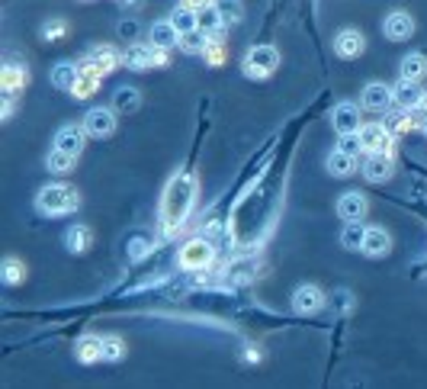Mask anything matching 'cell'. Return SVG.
I'll return each mask as SVG.
<instances>
[{"label":"cell","mask_w":427,"mask_h":389,"mask_svg":"<svg viewBox=\"0 0 427 389\" xmlns=\"http://www.w3.org/2000/svg\"><path fill=\"white\" fill-rule=\"evenodd\" d=\"M196 200V177L190 171H180L174 174L168 193L161 200V228L164 232H177L183 222L190 219V209H193Z\"/></svg>","instance_id":"6da1fadb"},{"label":"cell","mask_w":427,"mask_h":389,"mask_svg":"<svg viewBox=\"0 0 427 389\" xmlns=\"http://www.w3.org/2000/svg\"><path fill=\"white\" fill-rule=\"evenodd\" d=\"M39 209L46 216H65V213H74V209L81 206V196L74 187H61V183H52V187H46L39 193Z\"/></svg>","instance_id":"7a4b0ae2"},{"label":"cell","mask_w":427,"mask_h":389,"mask_svg":"<svg viewBox=\"0 0 427 389\" xmlns=\"http://www.w3.org/2000/svg\"><path fill=\"white\" fill-rule=\"evenodd\" d=\"M277 65H279V52L273 46H254L251 52H247V59H245V74L247 78H254V81H260V78H270L273 71H277Z\"/></svg>","instance_id":"3957f363"},{"label":"cell","mask_w":427,"mask_h":389,"mask_svg":"<svg viewBox=\"0 0 427 389\" xmlns=\"http://www.w3.org/2000/svg\"><path fill=\"white\" fill-rule=\"evenodd\" d=\"M123 61H125V68H132V71H148V68L168 65V55L148 42V46H129L123 55Z\"/></svg>","instance_id":"277c9868"},{"label":"cell","mask_w":427,"mask_h":389,"mask_svg":"<svg viewBox=\"0 0 427 389\" xmlns=\"http://www.w3.org/2000/svg\"><path fill=\"white\" fill-rule=\"evenodd\" d=\"M212 261H215L212 245H206L202 238H193L180 248V267H187V271H206Z\"/></svg>","instance_id":"5b68a950"},{"label":"cell","mask_w":427,"mask_h":389,"mask_svg":"<svg viewBox=\"0 0 427 389\" xmlns=\"http://www.w3.org/2000/svg\"><path fill=\"white\" fill-rule=\"evenodd\" d=\"M395 171V161L389 151H366V158H363V177L373 183H382L389 181Z\"/></svg>","instance_id":"8992f818"},{"label":"cell","mask_w":427,"mask_h":389,"mask_svg":"<svg viewBox=\"0 0 427 389\" xmlns=\"http://www.w3.org/2000/svg\"><path fill=\"white\" fill-rule=\"evenodd\" d=\"M116 61H119L116 49H110V46H93L91 52L84 55V61H81L78 68H84V71H93V74H100V78H103L106 71H113V68H116Z\"/></svg>","instance_id":"52a82bcc"},{"label":"cell","mask_w":427,"mask_h":389,"mask_svg":"<svg viewBox=\"0 0 427 389\" xmlns=\"http://www.w3.org/2000/svg\"><path fill=\"white\" fill-rule=\"evenodd\" d=\"M84 129L87 136H113V129H116V110H106V106H97V110L87 113L84 119Z\"/></svg>","instance_id":"ba28073f"},{"label":"cell","mask_w":427,"mask_h":389,"mask_svg":"<svg viewBox=\"0 0 427 389\" xmlns=\"http://www.w3.org/2000/svg\"><path fill=\"white\" fill-rule=\"evenodd\" d=\"M382 33H386V39H392V42H405V39H411V33H414V20L405 14V10H395V14L386 16Z\"/></svg>","instance_id":"9c48e42d"},{"label":"cell","mask_w":427,"mask_h":389,"mask_svg":"<svg viewBox=\"0 0 427 389\" xmlns=\"http://www.w3.org/2000/svg\"><path fill=\"white\" fill-rule=\"evenodd\" d=\"M324 303V293L318 290V286L312 283H302L296 293H292V309L302 312V315H312V312H318Z\"/></svg>","instance_id":"30bf717a"},{"label":"cell","mask_w":427,"mask_h":389,"mask_svg":"<svg viewBox=\"0 0 427 389\" xmlns=\"http://www.w3.org/2000/svg\"><path fill=\"white\" fill-rule=\"evenodd\" d=\"M360 138H363V148L366 151H392V136H389V129L379 123L360 126Z\"/></svg>","instance_id":"8fae6325"},{"label":"cell","mask_w":427,"mask_h":389,"mask_svg":"<svg viewBox=\"0 0 427 389\" xmlns=\"http://www.w3.org/2000/svg\"><path fill=\"white\" fill-rule=\"evenodd\" d=\"M363 49H366V39H363L356 29H344V33H337L334 52L341 55V59H356V55H363Z\"/></svg>","instance_id":"7c38bea8"},{"label":"cell","mask_w":427,"mask_h":389,"mask_svg":"<svg viewBox=\"0 0 427 389\" xmlns=\"http://www.w3.org/2000/svg\"><path fill=\"white\" fill-rule=\"evenodd\" d=\"M331 123H334V129L341 132V136H347V132H360V110H356L354 103H341L334 106V116H331Z\"/></svg>","instance_id":"4fadbf2b"},{"label":"cell","mask_w":427,"mask_h":389,"mask_svg":"<svg viewBox=\"0 0 427 389\" xmlns=\"http://www.w3.org/2000/svg\"><path fill=\"white\" fill-rule=\"evenodd\" d=\"M84 126H61L58 129V136H55V148H61V151H68V155H78L81 148H84Z\"/></svg>","instance_id":"5bb4252c"},{"label":"cell","mask_w":427,"mask_h":389,"mask_svg":"<svg viewBox=\"0 0 427 389\" xmlns=\"http://www.w3.org/2000/svg\"><path fill=\"white\" fill-rule=\"evenodd\" d=\"M148 42L155 49H161V52H168V49H174V46H180V33H177V26L174 23H155L151 26V33H148Z\"/></svg>","instance_id":"9a60e30c"},{"label":"cell","mask_w":427,"mask_h":389,"mask_svg":"<svg viewBox=\"0 0 427 389\" xmlns=\"http://www.w3.org/2000/svg\"><path fill=\"white\" fill-rule=\"evenodd\" d=\"M392 100H395V91H389L386 84H366L360 94V103L366 110H386Z\"/></svg>","instance_id":"2e32d148"},{"label":"cell","mask_w":427,"mask_h":389,"mask_svg":"<svg viewBox=\"0 0 427 389\" xmlns=\"http://www.w3.org/2000/svg\"><path fill=\"white\" fill-rule=\"evenodd\" d=\"M337 216H341L344 222H360L363 216H366V200H363L360 193H344L341 200H337Z\"/></svg>","instance_id":"e0dca14e"},{"label":"cell","mask_w":427,"mask_h":389,"mask_svg":"<svg viewBox=\"0 0 427 389\" xmlns=\"http://www.w3.org/2000/svg\"><path fill=\"white\" fill-rule=\"evenodd\" d=\"M398 74H401V81H414V84H418V81L427 74V59L421 52L405 55V59H401V65H398Z\"/></svg>","instance_id":"ac0fdd59"},{"label":"cell","mask_w":427,"mask_h":389,"mask_svg":"<svg viewBox=\"0 0 427 389\" xmlns=\"http://www.w3.org/2000/svg\"><path fill=\"white\" fill-rule=\"evenodd\" d=\"M389 248H392V238H389L386 228H366L363 251H366L369 258H382V254H389Z\"/></svg>","instance_id":"d6986e66"},{"label":"cell","mask_w":427,"mask_h":389,"mask_svg":"<svg viewBox=\"0 0 427 389\" xmlns=\"http://www.w3.org/2000/svg\"><path fill=\"white\" fill-rule=\"evenodd\" d=\"M328 171L334 177H350L356 171V155H347V151H331L328 155Z\"/></svg>","instance_id":"ffe728a7"},{"label":"cell","mask_w":427,"mask_h":389,"mask_svg":"<svg viewBox=\"0 0 427 389\" xmlns=\"http://www.w3.org/2000/svg\"><path fill=\"white\" fill-rule=\"evenodd\" d=\"M196 20H200V29L206 36H219L222 26H225V20H222V14L215 10V4H209V7L196 10Z\"/></svg>","instance_id":"44dd1931"},{"label":"cell","mask_w":427,"mask_h":389,"mask_svg":"<svg viewBox=\"0 0 427 389\" xmlns=\"http://www.w3.org/2000/svg\"><path fill=\"white\" fill-rule=\"evenodd\" d=\"M100 354H103V338H97V335H84L78 341V360L81 363H93V360H100Z\"/></svg>","instance_id":"7402d4cb"},{"label":"cell","mask_w":427,"mask_h":389,"mask_svg":"<svg viewBox=\"0 0 427 389\" xmlns=\"http://www.w3.org/2000/svg\"><path fill=\"white\" fill-rule=\"evenodd\" d=\"M97 87H100V74L84 71V68H81V74H78V81H74L71 94L78 100H87V97H93V94H97Z\"/></svg>","instance_id":"603a6c76"},{"label":"cell","mask_w":427,"mask_h":389,"mask_svg":"<svg viewBox=\"0 0 427 389\" xmlns=\"http://www.w3.org/2000/svg\"><path fill=\"white\" fill-rule=\"evenodd\" d=\"M0 84H4V94H7V97H14V94H20L23 84H26V71H23L20 65H7V68H4Z\"/></svg>","instance_id":"cb8c5ba5"},{"label":"cell","mask_w":427,"mask_h":389,"mask_svg":"<svg viewBox=\"0 0 427 389\" xmlns=\"http://www.w3.org/2000/svg\"><path fill=\"white\" fill-rule=\"evenodd\" d=\"M363 241H366V228H363L360 222H347L341 232V245L347 248V251H363Z\"/></svg>","instance_id":"d4e9b609"},{"label":"cell","mask_w":427,"mask_h":389,"mask_svg":"<svg viewBox=\"0 0 427 389\" xmlns=\"http://www.w3.org/2000/svg\"><path fill=\"white\" fill-rule=\"evenodd\" d=\"M170 23L177 26V33L180 36H187V33H193V29H200V20H196V10H190V7H177L174 14H170Z\"/></svg>","instance_id":"484cf974"},{"label":"cell","mask_w":427,"mask_h":389,"mask_svg":"<svg viewBox=\"0 0 427 389\" xmlns=\"http://www.w3.org/2000/svg\"><path fill=\"white\" fill-rule=\"evenodd\" d=\"M74 158L78 155H68V151H61V148H52L46 158V168L52 171V174H68V171H74Z\"/></svg>","instance_id":"4316f807"},{"label":"cell","mask_w":427,"mask_h":389,"mask_svg":"<svg viewBox=\"0 0 427 389\" xmlns=\"http://www.w3.org/2000/svg\"><path fill=\"white\" fill-rule=\"evenodd\" d=\"M395 103L405 106V110H411V106L421 103V91L414 87V81H401V84L395 87Z\"/></svg>","instance_id":"83f0119b"},{"label":"cell","mask_w":427,"mask_h":389,"mask_svg":"<svg viewBox=\"0 0 427 389\" xmlns=\"http://www.w3.org/2000/svg\"><path fill=\"white\" fill-rule=\"evenodd\" d=\"M78 74H81L78 65H55V68H52V84H55V87H65V91H71L74 81H78Z\"/></svg>","instance_id":"f1b7e54d"},{"label":"cell","mask_w":427,"mask_h":389,"mask_svg":"<svg viewBox=\"0 0 427 389\" xmlns=\"http://www.w3.org/2000/svg\"><path fill=\"white\" fill-rule=\"evenodd\" d=\"M206 46H209V36L202 33V29H193V33L180 36V49H183L187 55H200V52H206Z\"/></svg>","instance_id":"f546056e"},{"label":"cell","mask_w":427,"mask_h":389,"mask_svg":"<svg viewBox=\"0 0 427 389\" xmlns=\"http://www.w3.org/2000/svg\"><path fill=\"white\" fill-rule=\"evenodd\" d=\"M138 103H142V97H138L135 87H123V91L116 94V100H113V110L129 113V110H138Z\"/></svg>","instance_id":"4dcf8cb0"},{"label":"cell","mask_w":427,"mask_h":389,"mask_svg":"<svg viewBox=\"0 0 427 389\" xmlns=\"http://www.w3.org/2000/svg\"><path fill=\"white\" fill-rule=\"evenodd\" d=\"M65 245L71 248L74 254L84 251V248L91 245V228H87V226H71V228H68V235H65Z\"/></svg>","instance_id":"1f68e13d"},{"label":"cell","mask_w":427,"mask_h":389,"mask_svg":"<svg viewBox=\"0 0 427 389\" xmlns=\"http://www.w3.org/2000/svg\"><path fill=\"white\" fill-rule=\"evenodd\" d=\"M212 4H215V10L222 14L225 26H228V23H238L241 20V0H212Z\"/></svg>","instance_id":"d6a6232c"},{"label":"cell","mask_w":427,"mask_h":389,"mask_svg":"<svg viewBox=\"0 0 427 389\" xmlns=\"http://www.w3.org/2000/svg\"><path fill=\"white\" fill-rule=\"evenodd\" d=\"M123 354H125V344L119 341V338H103V354H100V360L116 363V360H123Z\"/></svg>","instance_id":"836d02e7"},{"label":"cell","mask_w":427,"mask_h":389,"mask_svg":"<svg viewBox=\"0 0 427 389\" xmlns=\"http://www.w3.org/2000/svg\"><path fill=\"white\" fill-rule=\"evenodd\" d=\"M209 59V65H222V59H225V46H222L219 36H209V46L206 52H202Z\"/></svg>","instance_id":"e575fe53"},{"label":"cell","mask_w":427,"mask_h":389,"mask_svg":"<svg viewBox=\"0 0 427 389\" xmlns=\"http://www.w3.org/2000/svg\"><path fill=\"white\" fill-rule=\"evenodd\" d=\"M20 280H23V264L16 258H7L4 261V283L14 286V283H20Z\"/></svg>","instance_id":"d590c367"},{"label":"cell","mask_w":427,"mask_h":389,"mask_svg":"<svg viewBox=\"0 0 427 389\" xmlns=\"http://www.w3.org/2000/svg\"><path fill=\"white\" fill-rule=\"evenodd\" d=\"M337 148L347 151V155H360V151H366V148H363L360 132H347V136H341V145H337Z\"/></svg>","instance_id":"8d00e7d4"},{"label":"cell","mask_w":427,"mask_h":389,"mask_svg":"<svg viewBox=\"0 0 427 389\" xmlns=\"http://www.w3.org/2000/svg\"><path fill=\"white\" fill-rule=\"evenodd\" d=\"M151 251V245H148V238H135V241H132V258H145V254H148Z\"/></svg>","instance_id":"74e56055"},{"label":"cell","mask_w":427,"mask_h":389,"mask_svg":"<svg viewBox=\"0 0 427 389\" xmlns=\"http://www.w3.org/2000/svg\"><path fill=\"white\" fill-rule=\"evenodd\" d=\"M42 33H46V39H55V36H61V33H65V23L52 20V23H46V29H42Z\"/></svg>","instance_id":"f35d334b"},{"label":"cell","mask_w":427,"mask_h":389,"mask_svg":"<svg viewBox=\"0 0 427 389\" xmlns=\"http://www.w3.org/2000/svg\"><path fill=\"white\" fill-rule=\"evenodd\" d=\"M138 33V26L132 20H125V23H119V36H125V39H132V36Z\"/></svg>","instance_id":"ab89813d"},{"label":"cell","mask_w":427,"mask_h":389,"mask_svg":"<svg viewBox=\"0 0 427 389\" xmlns=\"http://www.w3.org/2000/svg\"><path fill=\"white\" fill-rule=\"evenodd\" d=\"M212 0H183V7H190V10H202V7H209Z\"/></svg>","instance_id":"60d3db41"},{"label":"cell","mask_w":427,"mask_h":389,"mask_svg":"<svg viewBox=\"0 0 427 389\" xmlns=\"http://www.w3.org/2000/svg\"><path fill=\"white\" fill-rule=\"evenodd\" d=\"M421 129H424V136H427V116H424V126H421Z\"/></svg>","instance_id":"b9f144b4"}]
</instances>
